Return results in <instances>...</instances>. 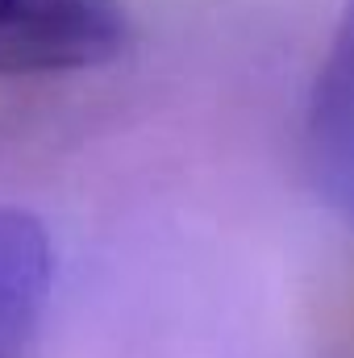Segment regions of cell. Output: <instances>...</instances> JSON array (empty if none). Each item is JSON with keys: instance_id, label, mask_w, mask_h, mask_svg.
Masks as SVG:
<instances>
[{"instance_id": "cell-3", "label": "cell", "mask_w": 354, "mask_h": 358, "mask_svg": "<svg viewBox=\"0 0 354 358\" xmlns=\"http://www.w3.org/2000/svg\"><path fill=\"white\" fill-rule=\"evenodd\" d=\"M50 238L25 208L0 204V358H21L50 296Z\"/></svg>"}, {"instance_id": "cell-1", "label": "cell", "mask_w": 354, "mask_h": 358, "mask_svg": "<svg viewBox=\"0 0 354 358\" xmlns=\"http://www.w3.org/2000/svg\"><path fill=\"white\" fill-rule=\"evenodd\" d=\"M125 46L121 0H0V80L92 71Z\"/></svg>"}, {"instance_id": "cell-2", "label": "cell", "mask_w": 354, "mask_h": 358, "mask_svg": "<svg viewBox=\"0 0 354 358\" xmlns=\"http://www.w3.org/2000/svg\"><path fill=\"white\" fill-rule=\"evenodd\" d=\"M304 142L317 192L354 221V0H346L317 71Z\"/></svg>"}]
</instances>
